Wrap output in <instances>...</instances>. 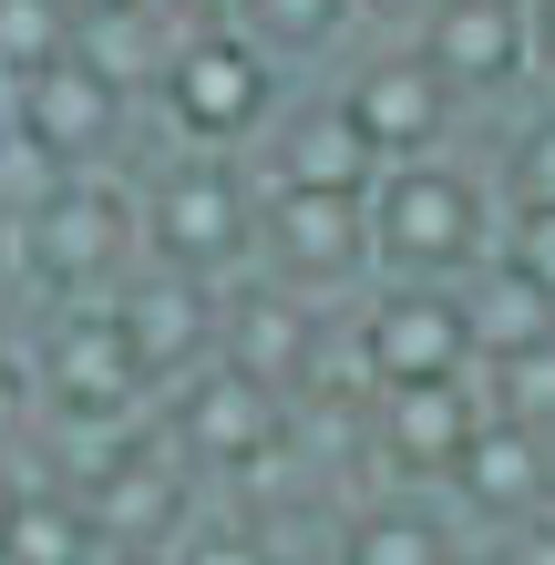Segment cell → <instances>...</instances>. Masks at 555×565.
Instances as JSON below:
<instances>
[{"label":"cell","instance_id":"13","mask_svg":"<svg viewBox=\"0 0 555 565\" xmlns=\"http://www.w3.org/2000/svg\"><path fill=\"white\" fill-rule=\"evenodd\" d=\"M340 545H350V565H463L473 524H463V504H452L442 483L391 473L381 493L340 504Z\"/></svg>","mask_w":555,"mask_h":565},{"label":"cell","instance_id":"18","mask_svg":"<svg viewBox=\"0 0 555 565\" xmlns=\"http://www.w3.org/2000/svg\"><path fill=\"white\" fill-rule=\"evenodd\" d=\"M504 195H555V114H535L504 145Z\"/></svg>","mask_w":555,"mask_h":565},{"label":"cell","instance_id":"21","mask_svg":"<svg viewBox=\"0 0 555 565\" xmlns=\"http://www.w3.org/2000/svg\"><path fill=\"white\" fill-rule=\"evenodd\" d=\"M11 268H21V206L0 195V278H11Z\"/></svg>","mask_w":555,"mask_h":565},{"label":"cell","instance_id":"20","mask_svg":"<svg viewBox=\"0 0 555 565\" xmlns=\"http://www.w3.org/2000/svg\"><path fill=\"white\" fill-rule=\"evenodd\" d=\"M483 555L494 565H555V504L525 514V524H504V535H483Z\"/></svg>","mask_w":555,"mask_h":565},{"label":"cell","instance_id":"11","mask_svg":"<svg viewBox=\"0 0 555 565\" xmlns=\"http://www.w3.org/2000/svg\"><path fill=\"white\" fill-rule=\"evenodd\" d=\"M442 493L463 504V524L473 535H504V524H525V514H545L555 504V422H525V412H483V431H473V452L442 473Z\"/></svg>","mask_w":555,"mask_h":565},{"label":"cell","instance_id":"19","mask_svg":"<svg viewBox=\"0 0 555 565\" xmlns=\"http://www.w3.org/2000/svg\"><path fill=\"white\" fill-rule=\"evenodd\" d=\"M42 422V381H31V350H0V452Z\"/></svg>","mask_w":555,"mask_h":565},{"label":"cell","instance_id":"3","mask_svg":"<svg viewBox=\"0 0 555 565\" xmlns=\"http://www.w3.org/2000/svg\"><path fill=\"white\" fill-rule=\"evenodd\" d=\"M145 185L104 175V164H73L21 206V278L42 298H114L145 268Z\"/></svg>","mask_w":555,"mask_h":565},{"label":"cell","instance_id":"9","mask_svg":"<svg viewBox=\"0 0 555 565\" xmlns=\"http://www.w3.org/2000/svg\"><path fill=\"white\" fill-rule=\"evenodd\" d=\"M330 93L350 104V124L371 135V154H381V164H402V154H442V145H452V114H463L452 73H442V62L421 52V42L361 52Z\"/></svg>","mask_w":555,"mask_h":565},{"label":"cell","instance_id":"16","mask_svg":"<svg viewBox=\"0 0 555 565\" xmlns=\"http://www.w3.org/2000/svg\"><path fill=\"white\" fill-rule=\"evenodd\" d=\"M483 391H494L504 412H525V422H555V319H535V329H514V340L483 350Z\"/></svg>","mask_w":555,"mask_h":565},{"label":"cell","instance_id":"6","mask_svg":"<svg viewBox=\"0 0 555 565\" xmlns=\"http://www.w3.org/2000/svg\"><path fill=\"white\" fill-rule=\"evenodd\" d=\"M350 371L361 391H402V381H483V298L473 278H381L361 329H350Z\"/></svg>","mask_w":555,"mask_h":565},{"label":"cell","instance_id":"12","mask_svg":"<svg viewBox=\"0 0 555 565\" xmlns=\"http://www.w3.org/2000/svg\"><path fill=\"white\" fill-rule=\"evenodd\" d=\"M494 391L483 381H402V391H371V462L381 473H412V483H442L452 462L473 452Z\"/></svg>","mask_w":555,"mask_h":565},{"label":"cell","instance_id":"7","mask_svg":"<svg viewBox=\"0 0 555 565\" xmlns=\"http://www.w3.org/2000/svg\"><path fill=\"white\" fill-rule=\"evenodd\" d=\"M257 268L309 288V298H340V288L381 278V257H371V185L268 175L257 185Z\"/></svg>","mask_w":555,"mask_h":565},{"label":"cell","instance_id":"5","mask_svg":"<svg viewBox=\"0 0 555 565\" xmlns=\"http://www.w3.org/2000/svg\"><path fill=\"white\" fill-rule=\"evenodd\" d=\"M145 247L166 268H195L216 288L257 278V185L237 175V154L216 145H175L145 175Z\"/></svg>","mask_w":555,"mask_h":565},{"label":"cell","instance_id":"14","mask_svg":"<svg viewBox=\"0 0 555 565\" xmlns=\"http://www.w3.org/2000/svg\"><path fill=\"white\" fill-rule=\"evenodd\" d=\"M83 52V0H0V93Z\"/></svg>","mask_w":555,"mask_h":565},{"label":"cell","instance_id":"1","mask_svg":"<svg viewBox=\"0 0 555 565\" xmlns=\"http://www.w3.org/2000/svg\"><path fill=\"white\" fill-rule=\"evenodd\" d=\"M504 247V206L463 154H402L371 185V257L381 278H483Z\"/></svg>","mask_w":555,"mask_h":565},{"label":"cell","instance_id":"22","mask_svg":"<svg viewBox=\"0 0 555 565\" xmlns=\"http://www.w3.org/2000/svg\"><path fill=\"white\" fill-rule=\"evenodd\" d=\"M535 42H545V73H555V0H535Z\"/></svg>","mask_w":555,"mask_h":565},{"label":"cell","instance_id":"24","mask_svg":"<svg viewBox=\"0 0 555 565\" xmlns=\"http://www.w3.org/2000/svg\"><path fill=\"white\" fill-rule=\"evenodd\" d=\"M83 11H104V0H83Z\"/></svg>","mask_w":555,"mask_h":565},{"label":"cell","instance_id":"17","mask_svg":"<svg viewBox=\"0 0 555 565\" xmlns=\"http://www.w3.org/2000/svg\"><path fill=\"white\" fill-rule=\"evenodd\" d=\"M504 278H525L535 298H555V195H514L504 206V247H494Z\"/></svg>","mask_w":555,"mask_h":565},{"label":"cell","instance_id":"15","mask_svg":"<svg viewBox=\"0 0 555 565\" xmlns=\"http://www.w3.org/2000/svg\"><path fill=\"white\" fill-rule=\"evenodd\" d=\"M226 11L288 62H330L350 42V21H361V0H226Z\"/></svg>","mask_w":555,"mask_h":565},{"label":"cell","instance_id":"4","mask_svg":"<svg viewBox=\"0 0 555 565\" xmlns=\"http://www.w3.org/2000/svg\"><path fill=\"white\" fill-rule=\"evenodd\" d=\"M31 381H42V412L93 431V443H114V431L166 412V381L135 350L114 298H52V319L31 329Z\"/></svg>","mask_w":555,"mask_h":565},{"label":"cell","instance_id":"2","mask_svg":"<svg viewBox=\"0 0 555 565\" xmlns=\"http://www.w3.org/2000/svg\"><path fill=\"white\" fill-rule=\"evenodd\" d=\"M288 73H299V62L268 52L237 11H195L185 42H175V62L154 73V114H166L175 145L247 154V145L288 114Z\"/></svg>","mask_w":555,"mask_h":565},{"label":"cell","instance_id":"8","mask_svg":"<svg viewBox=\"0 0 555 565\" xmlns=\"http://www.w3.org/2000/svg\"><path fill=\"white\" fill-rule=\"evenodd\" d=\"M11 135L42 154V164H114L124 135H135V83L114 73V62H93V52H62L52 73H31L11 83Z\"/></svg>","mask_w":555,"mask_h":565},{"label":"cell","instance_id":"10","mask_svg":"<svg viewBox=\"0 0 555 565\" xmlns=\"http://www.w3.org/2000/svg\"><path fill=\"white\" fill-rule=\"evenodd\" d=\"M412 42L452 73L463 104H504L545 73V42H535V0H421L412 11Z\"/></svg>","mask_w":555,"mask_h":565},{"label":"cell","instance_id":"23","mask_svg":"<svg viewBox=\"0 0 555 565\" xmlns=\"http://www.w3.org/2000/svg\"><path fill=\"white\" fill-rule=\"evenodd\" d=\"M463 565H494V555H483V545H473V555H463Z\"/></svg>","mask_w":555,"mask_h":565}]
</instances>
